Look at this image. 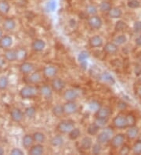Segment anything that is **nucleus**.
<instances>
[{
	"label": "nucleus",
	"mask_w": 141,
	"mask_h": 155,
	"mask_svg": "<svg viewBox=\"0 0 141 155\" xmlns=\"http://www.w3.org/2000/svg\"><path fill=\"white\" fill-rule=\"evenodd\" d=\"M126 104L125 102H123V101H120V102L118 104V107L120 108V109H125V108H126Z\"/></svg>",
	"instance_id": "nucleus-52"
},
{
	"label": "nucleus",
	"mask_w": 141,
	"mask_h": 155,
	"mask_svg": "<svg viewBox=\"0 0 141 155\" xmlns=\"http://www.w3.org/2000/svg\"><path fill=\"white\" fill-rule=\"evenodd\" d=\"M127 117V120H128L129 126H133L136 123V118L131 114H129V115L126 116Z\"/></svg>",
	"instance_id": "nucleus-48"
},
{
	"label": "nucleus",
	"mask_w": 141,
	"mask_h": 155,
	"mask_svg": "<svg viewBox=\"0 0 141 155\" xmlns=\"http://www.w3.org/2000/svg\"><path fill=\"white\" fill-rule=\"evenodd\" d=\"M58 72V69L54 65H47L43 68V74L48 78H53Z\"/></svg>",
	"instance_id": "nucleus-10"
},
{
	"label": "nucleus",
	"mask_w": 141,
	"mask_h": 155,
	"mask_svg": "<svg viewBox=\"0 0 141 155\" xmlns=\"http://www.w3.org/2000/svg\"><path fill=\"white\" fill-rule=\"evenodd\" d=\"M128 6L131 9H137L140 6V2L138 0H129L128 2Z\"/></svg>",
	"instance_id": "nucleus-45"
},
{
	"label": "nucleus",
	"mask_w": 141,
	"mask_h": 155,
	"mask_svg": "<svg viewBox=\"0 0 141 155\" xmlns=\"http://www.w3.org/2000/svg\"><path fill=\"white\" fill-rule=\"evenodd\" d=\"M112 114V109L110 107H101L96 111L95 116L98 118H104V119H109Z\"/></svg>",
	"instance_id": "nucleus-6"
},
{
	"label": "nucleus",
	"mask_w": 141,
	"mask_h": 155,
	"mask_svg": "<svg viewBox=\"0 0 141 155\" xmlns=\"http://www.w3.org/2000/svg\"><path fill=\"white\" fill-rule=\"evenodd\" d=\"M107 121H108V119H104V118H98V117H96V120H95V121H94V122L96 123L97 125H99L100 128H102V127L105 126L106 124L107 123Z\"/></svg>",
	"instance_id": "nucleus-47"
},
{
	"label": "nucleus",
	"mask_w": 141,
	"mask_h": 155,
	"mask_svg": "<svg viewBox=\"0 0 141 155\" xmlns=\"http://www.w3.org/2000/svg\"><path fill=\"white\" fill-rule=\"evenodd\" d=\"M100 78L102 81L107 84H109V85H114L115 83V78L108 72H103V73H102L100 74Z\"/></svg>",
	"instance_id": "nucleus-22"
},
{
	"label": "nucleus",
	"mask_w": 141,
	"mask_h": 155,
	"mask_svg": "<svg viewBox=\"0 0 141 155\" xmlns=\"http://www.w3.org/2000/svg\"><path fill=\"white\" fill-rule=\"evenodd\" d=\"M80 147L84 150H90L92 147V140L89 136H86L82 140Z\"/></svg>",
	"instance_id": "nucleus-21"
},
{
	"label": "nucleus",
	"mask_w": 141,
	"mask_h": 155,
	"mask_svg": "<svg viewBox=\"0 0 141 155\" xmlns=\"http://www.w3.org/2000/svg\"><path fill=\"white\" fill-rule=\"evenodd\" d=\"M88 25L92 30H99L103 25V21L99 16L92 15L88 18Z\"/></svg>",
	"instance_id": "nucleus-5"
},
{
	"label": "nucleus",
	"mask_w": 141,
	"mask_h": 155,
	"mask_svg": "<svg viewBox=\"0 0 141 155\" xmlns=\"http://www.w3.org/2000/svg\"><path fill=\"white\" fill-rule=\"evenodd\" d=\"M5 62H6V58L5 57H0V68H2L4 64H5Z\"/></svg>",
	"instance_id": "nucleus-54"
},
{
	"label": "nucleus",
	"mask_w": 141,
	"mask_h": 155,
	"mask_svg": "<svg viewBox=\"0 0 141 155\" xmlns=\"http://www.w3.org/2000/svg\"><path fill=\"white\" fill-rule=\"evenodd\" d=\"M111 3L107 0H103L100 3V6H99V9L101 12L103 13H107L111 10Z\"/></svg>",
	"instance_id": "nucleus-32"
},
{
	"label": "nucleus",
	"mask_w": 141,
	"mask_h": 155,
	"mask_svg": "<svg viewBox=\"0 0 141 155\" xmlns=\"http://www.w3.org/2000/svg\"><path fill=\"white\" fill-rule=\"evenodd\" d=\"M133 153L136 154H140L141 153V140H138L134 143L133 147Z\"/></svg>",
	"instance_id": "nucleus-43"
},
{
	"label": "nucleus",
	"mask_w": 141,
	"mask_h": 155,
	"mask_svg": "<svg viewBox=\"0 0 141 155\" xmlns=\"http://www.w3.org/2000/svg\"><path fill=\"white\" fill-rule=\"evenodd\" d=\"M136 44L137 45H141V35H139V37L136 38Z\"/></svg>",
	"instance_id": "nucleus-55"
},
{
	"label": "nucleus",
	"mask_w": 141,
	"mask_h": 155,
	"mask_svg": "<svg viewBox=\"0 0 141 155\" xmlns=\"http://www.w3.org/2000/svg\"><path fill=\"white\" fill-rule=\"evenodd\" d=\"M112 122L114 126L118 128V129H126V127L129 126L127 117L122 115V114H119V115L114 117Z\"/></svg>",
	"instance_id": "nucleus-4"
},
{
	"label": "nucleus",
	"mask_w": 141,
	"mask_h": 155,
	"mask_svg": "<svg viewBox=\"0 0 141 155\" xmlns=\"http://www.w3.org/2000/svg\"><path fill=\"white\" fill-rule=\"evenodd\" d=\"M76 25H77V24H76V21H75V20L71 19L69 21V25L72 27V28H75V27H76Z\"/></svg>",
	"instance_id": "nucleus-53"
},
{
	"label": "nucleus",
	"mask_w": 141,
	"mask_h": 155,
	"mask_svg": "<svg viewBox=\"0 0 141 155\" xmlns=\"http://www.w3.org/2000/svg\"><path fill=\"white\" fill-rule=\"evenodd\" d=\"M89 44L92 48H100L102 47L103 45V40L101 36L96 35L92 36L89 40Z\"/></svg>",
	"instance_id": "nucleus-15"
},
{
	"label": "nucleus",
	"mask_w": 141,
	"mask_h": 155,
	"mask_svg": "<svg viewBox=\"0 0 141 155\" xmlns=\"http://www.w3.org/2000/svg\"><path fill=\"white\" fill-rule=\"evenodd\" d=\"M56 6H57V4H56V0H50L46 4L45 9L48 12H53L56 9Z\"/></svg>",
	"instance_id": "nucleus-40"
},
{
	"label": "nucleus",
	"mask_w": 141,
	"mask_h": 155,
	"mask_svg": "<svg viewBox=\"0 0 141 155\" xmlns=\"http://www.w3.org/2000/svg\"><path fill=\"white\" fill-rule=\"evenodd\" d=\"M101 144L97 143H95L94 145H92V153L93 154H99L101 152Z\"/></svg>",
	"instance_id": "nucleus-44"
},
{
	"label": "nucleus",
	"mask_w": 141,
	"mask_h": 155,
	"mask_svg": "<svg viewBox=\"0 0 141 155\" xmlns=\"http://www.w3.org/2000/svg\"><path fill=\"white\" fill-rule=\"evenodd\" d=\"M32 136H33L35 142L38 143H42L45 142V136L44 133H41V132H36L32 135Z\"/></svg>",
	"instance_id": "nucleus-33"
},
{
	"label": "nucleus",
	"mask_w": 141,
	"mask_h": 155,
	"mask_svg": "<svg viewBox=\"0 0 141 155\" xmlns=\"http://www.w3.org/2000/svg\"><path fill=\"white\" fill-rule=\"evenodd\" d=\"M129 151H130V148L128 146L124 145L122 148H121L119 153H120V154H128V153H129Z\"/></svg>",
	"instance_id": "nucleus-49"
},
{
	"label": "nucleus",
	"mask_w": 141,
	"mask_h": 155,
	"mask_svg": "<svg viewBox=\"0 0 141 155\" xmlns=\"http://www.w3.org/2000/svg\"><path fill=\"white\" fill-rule=\"evenodd\" d=\"M38 89L32 85H27L23 87L20 91V96L22 99L34 98L38 93Z\"/></svg>",
	"instance_id": "nucleus-2"
},
{
	"label": "nucleus",
	"mask_w": 141,
	"mask_h": 155,
	"mask_svg": "<svg viewBox=\"0 0 141 155\" xmlns=\"http://www.w3.org/2000/svg\"><path fill=\"white\" fill-rule=\"evenodd\" d=\"M89 58V53L86 50H83V51L80 52V53L78 56V61L80 63L81 66L83 68H86L87 65V60Z\"/></svg>",
	"instance_id": "nucleus-17"
},
{
	"label": "nucleus",
	"mask_w": 141,
	"mask_h": 155,
	"mask_svg": "<svg viewBox=\"0 0 141 155\" xmlns=\"http://www.w3.org/2000/svg\"><path fill=\"white\" fill-rule=\"evenodd\" d=\"M81 136V131L78 128H74L69 133H68V136H69L70 140H75L79 138V136Z\"/></svg>",
	"instance_id": "nucleus-34"
},
{
	"label": "nucleus",
	"mask_w": 141,
	"mask_h": 155,
	"mask_svg": "<svg viewBox=\"0 0 141 155\" xmlns=\"http://www.w3.org/2000/svg\"><path fill=\"white\" fill-rule=\"evenodd\" d=\"M34 139H33V136H31V135H25L22 139V144L24 146V147L27 148H31L33 145V143H34Z\"/></svg>",
	"instance_id": "nucleus-25"
},
{
	"label": "nucleus",
	"mask_w": 141,
	"mask_h": 155,
	"mask_svg": "<svg viewBox=\"0 0 141 155\" xmlns=\"http://www.w3.org/2000/svg\"><path fill=\"white\" fill-rule=\"evenodd\" d=\"M4 153V150L3 148H2L0 147V155H2Z\"/></svg>",
	"instance_id": "nucleus-57"
},
{
	"label": "nucleus",
	"mask_w": 141,
	"mask_h": 155,
	"mask_svg": "<svg viewBox=\"0 0 141 155\" xmlns=\"http://www.w3.org/2000/svg\"><path fill=\"white\" fill-rule=\"evenodd\" d=\"M126 41H127V38L125 35H118L117 37H115V38L114 39V42L116 43L117 45H122V44L126 43Z\"/></svg>",
	"instance_id": "nucleus-41"
},
{
	"label": "nucleus",
	"mask_w": 141,
	"mask_h": 155,
	"mask_svg": "<svg viewBox=\"0 0 141 155\" xmlns=\"http://www.w3.org/2000/svg\"><path fill=\"white\" fill-rule=\"evenodd\" d=\"M111 146L113 148H119L122 146H123L125 142V135L119 133L112 137L111 140Z\"/></svg>",
	"instance_id": "nucleus-8"
},
{
	"label": "nucleus",
	"mask_w": 141,
	"mask_h": 155,
	"mask_svg": "<svg viewBox=\"0 0 141 155\" xmlns=\"http://www.w3.org/2000/svg\"><path fill=\"white\" fill-rule=\"evenodd\" d=\"M36 108L35 107H28L25 109V114L28 118H33L36 115Z\"/></svg>",
	"instance_id": "nucleus-36"
},
{
	"label": "nucleus",
	"mask_w": 141,
	"mask_h": 155,
	"mask_svg": "<svg viewBox=\"0 0 141 155\" xmlns=\"http://www.w3.org/2000/svg\"><path fill=\"white\" fill-rule=\"evenodd\" d=\"M2 36H3V35H2V31L0 29V38H2Z\"/></svg>",
	"instance_id": "nucleus-58"
},
{
	"label": "nucleus",
	"mask_w": 141,
	"mask_h": 155,
	"mask_svg": "<svg viewBox=\"0 0 141 155\" xmlns=\"http://www.w3.org/2000/svg\"><path fill=\"white\" fill-rule=\"evenodd\" d=\"M50 143L53 147H58L62 146L63 143H64V138H63V136H60V135H56V136H53V138L51 139Z\"/></svg>",
	"instance_id": "nucleus-27"
},
{
	"label": "nucleus",
	"mask_w": 141,
	"mask_h": 155,
	"mask_svg": "<svg viewBox=\"0 0 141 155\" xmlns=\"http://www.w3.org/2000/svg\"><path fill=\"white\" fill-rule=\"evenodd\" d=\"M64 106V114H73L78 110V104L75 101H67L65 104L63 105Z\"/></svg>",
	"instance_id": "nucleus-9"
},
{
	"label": "nucleus",
	"mask_w": 141,
	"mask_h": 155,
	"mask_svg": "<svg viewBox=\"0 0 141 155\" xmlns=\"http://www.w3.org/2000/svg\"><path fill=\"white\" fill-rule=\"evenodd\" d=\"M32 48L35 52H42L45 48V42L42 39H35L32 42Z\"/></svg>",
	"instance_id": "nucleus-18"
},
{
	"label": "nucleus",
	"mask_w": 141,
	"mask_h": 155,
	"mask_svg": "<svg viewBox=\"0 0 141 155\" xmlns=\"http://www.w3.org/2000/svg\"><path fill=\"white\" fill-rule=\"evenodd\" d=\"M137 93H138V94H139V96H140V97H141V85H140V86H139V88H138Z\"/></svg>",
	"instance_id": "nucleus-56"
},
{
	"label": "nucleus",
	"mask_w": 141,
	"mask_h": 155,
	"mask_svg": "<svg viewBox=\"0 0 141 155\" xmlns=\"http://www.w3.org/2000/svg\"><path fill=\"white\" fill-rule=\"evenodd\" d=\"M56 128L60 133L63 134L69 133L75 128V121L70 119L62 120L60 121Z\"/></svg>",
	"instance_id": "nucleus-1"
},
{
	"label": "nucleus",
	"mask_w": 141,
	"mask_h": 155,
	"mask_svg": "<svg viewBox=\"0 0 141 155\" xmlns=\"http://www.w3.org/2000/svg\"><path fill=\"white\" fill-rule=\"evenodd\" d=\"M113 134V131L111 130L110 128L105 129L101 133L96 135V141L100 144L107 143L111 140V136Z\"/></svg>",
	"instance_id": "nucleus-3"
},
{
	"label": "nucleus",
	"mask_w": 141,
	"mask_h": 155,
	"mask_svg": "<svg viewBox=\"0 0 141 155\" xmlns=\"http://www.w3.org/2000/svg\"><path fill=\"white\" fill-rule=\"evenodd\" d=\"M35 66L30 62H24L20 65V71L23 74H30L34 70Z\"/></svg>",
	"instance_id": "nucleus-16"
},
{
	"label": "nucleus",
	"mask_w": 141,
	"mask_h": 155,
	"mask_svg": "<svg viewBox=\"0 0 141 155\" xmlns=\"http://www.w3.org/2000/svg\"><path fill=\"white\" fill-rule=\"evenodd\" d=\"M28 82L32 84H38L42 81V74L39 71L32 73L28 78Z\"/></svg>",
	"instance_id": "nucleus-23"
},
{
	"label": "nucleus",
	"mask_w": 141,
	"mask_h": 155,
	"mask_svg": "<svg viewBox=\"0 0 141 155\" xmlns=\"http://www.w3.org/2000/svg\"><path fill=\"white\" fill-rule=\"evenodd\" d=\"M97 12V7H96V6H95L94 4H89L88 6L86 7V13H88L89 15H96Z\"/></svg>",
	"instance_id": "nucleus-35"
},
{
	"label": "nucleus",
	"mask_w": 141,
	"mask_h": 155,
	"mask_svg": "<svg viewBox=\"0 0 141 155\" xmlns=\"http://www.w3.org/2000/svg\"><path fill=\"white\" fill-rule=\"evenodd\" d=\"M39 93L41 96L45 99H50L51 97H53V88L51 87V85H44L41 86L39 89Z\"/></svg>",
	"instance_id": "nucleus-12"
},
{
	"label": "nucleus",
	"mask_w": 141,
	"mask_h": 155,
	"mask_svg": "<svg viewBox=\"0 0 141 155\" xmlns=\"http://www.w3.org/2000/svg\"><path fill=\"white\" fill-rule=\"evenodd\" d=\"M16 28V22L14 20L11 19V18H8V19L5 20L3 23V28L6 31H12L13 29H15Z\"/></svg>",
	"instance_id": "nucleus-29"
},
{
	"label": "nucleus",
	"mask_w": 141,
	"mask_h": 155,
	"mask_svg": "<svg viewBox=\"0 0 141 155\" xmlns=\"http://www.w3.org/2000/svg\"><path fill=\"white\" fill-rule=\"evenodd\" d=\"M29 154L31 155H41L44 153V147L41 143L32 146L29 150Z\"/></svg>",
	"instance_id": "nucleus-20"
},
{
	"label": "nucleus",
	"mask_w": 141,
	"mask_h": 155,
	"mask_svg": "<svg viewBox=\"0 0 141 155\" xmlns=\"http://www.w3.org/2000/svg\"><path fill=\"white\" fill-rule=\"evenodd\" d=\"M122 15V11L120 8L112 7L111 10L108 12V16L112 19H118L120 18Z\"/></svg>",
	"instance_id": "nucleus-26"
},
{
	"label": "nucleus",
	"mask_w": 141,
	"mask_h": 155,
	"mask_svg": "<svg viewBox=\"0 0 141 155\" xmlns=\"http://www.w3.org/2000/svg\"><path fill=\"white\" fill-rule=\"evenodd\" d=\"M100 129V127L96 125L95 122H93L88 126V128H87V133L90 136H96L99 133Z\"/></svg>",
	"instance_id": "nucleus-28"
},
{
	"label": "nucleus",
	"mask_w": 141,
	"mask_h": 155,
	"mask_svg": "<svg viewBox=\"0 0 141 155\" xmlns=\"http://www.w3.org/2000/svg\"><path fill=\"white\" fill-rule=\"evenodd\" d=\"M10 117H11L12 121H13L14 122H21L24 117V113L19 108H13L10 111Z\"/></svg>",
	"instance_id": "nucleus-13"
},
{
	"label": "nucleus",
	"mask_w": 141,
	"mask_h": 155,
	"mask_svg": "<svg viewBox=\"0 0 141 155\" xmlns=\"http://www.w3.org/2000/svg\"><path fill=\"white\" fill-rule=\"evenodd\" d=\"M138 134H139V129H138L136 127L134 126L130 127L129 129H128L127 132H126V136H127L129 139H130V140H133V139H135L136 137L138 136Z\"/></svg>",
	"instance_id": "nucleus-31"
},
{
	"label": "nucleus",
	"mask_w": 141,
	"mask_h": 155,
	"mask_svg": "<svg viewBox=\"0 0 141 155\" xmlns=\"http://www.w3.org/2000/svg\"><path fill=\"white\" fill-rule=\"evenodd\" d=\"M4 57L6 58V61L13 62L17 60V50H13V49H8L4 53Z\"/></svg>",
	"instance_id": "nucleus-24"
},
{
	"label": "nucleus",
	"mask_w": 141,
	"mask_h": 155,
	"mask_svg": "<svg viewBox=\"0 0 141 155\" xmlns=\"http://www.w3.org/2000/svg\"><path fill=\"white\" fill-rule=\"evenodd\" d=\"M51 87L53 88L55 92H61L66 87V82L60 78H53L51 81Z\"/></svg>",
	"instance_id": "nucleus-7"
},
{
	"label": "nucleus",
	"mask_w": 141,
	"mask_h": 155,
	"mask_svg": "<svg viewBox=\"0 0 141 155\" xmlns=\"http://www.w3.org/2000/svg\"><path fill=\"white\" fill-rule=\"evenodd\" d=\"M10 10V6L6 1H0V12L2 13H7Z\"/></svg>",
	"instance_id": "nucleus-38"
},
{
	"label": "nucleus",
	"mask_w": 141,
	"mask_h": 155,
	"mask_svg": "<svg viewBox=\"0 0 141 155\" xmlns=\"http://www.w3.org/2000/svg\"><path fill=\"white\" fill-rule=\"evenodd\" d=\"M79 96V93L76 89H68L64 92V99L66 101H75Z\"/></svg>",
	"instance_id": "nucleus-11"
},
{
	"label": "nucleus",
	"mask_w": 141,
	"mask_h": 155,
	"mask_svg": "<svg viewBox=\"0 0 141 155\" xmlns=\"http://www.w3.org/2000/svg\"><path fill=\"white\" fill-rule=\"evenodd\" d=\"M10 153L13 155H23L24 154V152L21 149H19V148H13L10 151Z\"/></svg>",
	"instance_id": "nucleus-50"
},
{
	"label": "nucleus",
	"mask_w": 141,
	"mask_h": 155,
	"mask_svg": "<svg viewBox=\"0 0 141 155\" xmlns=\"http://www.w3.org/2000/svg\"><path fill=\"white\" fill-rule=\"evenodd\" d=\"M126 28H127V25H126V23L123 21H119L116 24H115V30L118 31H123L124 29H126Z\"/></svg>",
	"instance_id": "nucleus-42"
},
{
	"label": "nucleus",
	"mask_w": 141,
	"mask_h": 155,
	"mask_svg": "<svg viewBox=\"0 0 141 155\" xmlns=\"http://www.w3.org/2000/svg\"><path fill=\"white\" fill-rule=\"evenodd\" d=\"M52 112H53V114L55 117H60L63 115L64 114V106L63 105H60V104H56L52 109Z\"/></svg>",
	"instance_id": "nucleus-30"
},
{
	"label": "nucleus",
	"mask_w": 141,
	"mask_h": 155,
	"mask_svg": "<svg viewBox=\"0 0 141 155\" xmlns=\"http://www.w3.org/2000/svg\"><path fill=\"white\" fill-rule=\"evenodd\" d=\"M134 30L136 32L141 31V21H137L134 24Z\"/></svg>",
	"instance_id": "nucleus-51"
},
{
	"label": "nucleus",
	"mask_w": 141,
	"mask_h": 155,
	"mask_svg": "<svg viewBox=\"0 0 141 155\" xmlns=\"http://www.w3.org/2000/svg\"><path fill=\"white\" fill-rule=\"evenodd\" d=\"M17 60H23V59H25V57H27V52L24 49H18V50H17Z\"/></svg>",
	"instance_id": "nucleus-46"
},
{
	"label": "nucleus",
	"mask_w": 141,
	"mask_h": 155,
	"mask_svg": "<svg viewBox=\"0 0 141 155\" xmlns=\"http://www.w3.org/2000/svg\"><path fill=\"white\" fill-rule=\"evenodd\" d=\"M103 51L108 55H115L119 51V47L115 42H107L103 47Z\"/></svg>",
	"instance_id": "nucleus-14"
},
{
	"label": "nucleus",
	"mask_w": 141,
	"mask_h": 155,
	"mask_svg": "<svg viewBox=\"0 0 141 155\" xmlns=\"http://www.w3.org/2000/svg\"><path fill=\"white\" fill-rule=\"evenodd\" d=\"M89 107L91 110H93V111H97L100 107H101V105H100V103L99 101L96 100H91L90 102L89 103Z\"/></svg>",
	"instance_id": "nucleus-37"
},
{
	"label": "nucleus",
	"mask_w": 141,
	"mask_h": 155,
	"mask_svg": "<svg viewBox=\"0 0 141 155\" xmlns=\"http://www.w3.org/2000/svg\"><path fill=\"white\" fill-rule=\"evenodd\" d=\"M9 85V79L6 76L0 77V90H4Z\"/></svg>",
	"instance_id": "nucleus-39"
},
{
	"label": "nucleus",
	"mask_w": 141,
	"mask_h": 155,
	"mask_svg": "<svg viewBox=\"0 0 141 155\" xmlns=\"http://www.w3.org/2000/svg\"><path fill=\"white\" fill-rule=\"evenodd\" d=\"M13 44V38L9 35H3L0 38V47L2 49H8Z\"/></svg>",
	"instance_id": "nucleus-19"
}]
</instances>
